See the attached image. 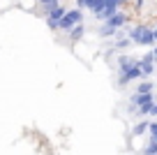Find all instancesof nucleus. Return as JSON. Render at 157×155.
I'll use <instances>...</instances> for the list:
<instances>
[{"label":"nucleus","instance_id":"nucleus-13","mask_svg":"<svg viewBox=\"0 0 157 155\" xmlns=\"http://www.w3.org/2000/svg\"><path fill=\"white\" fill-rule=\"evenodd\" d=\"M148 139L150 141H157V121H150V127H148Z\"/></svg>","mask_w":157,"mask_h":155},{"label":"nucleus","instance_id":"nucleus-17","mask_svg":"<svg viewBox=\"0 0 157 155\" xmlns=\"http://www.w3.org/2000/svg\"><path fill=\"white\" fill-rule=\"evenodd\" d=\"M152 58H155V60H157V46H155V49H152Z\"/></svg>","mask_w":157,"mask_h":155},{"label":"nucleus","instance_id":"nucleus-3","mask_svg":"<svg viewBox=\"0 0 157 155\" xmlns=\"http://www.w3.org/2000/svg\"><path fill=\"white\" fill-rule=\"evenodd\" d=\"M136 79H143V72H141V67H139V60H136V65H134L132 70L118 74V86H127L129 81H136Z\"/></svg>","mask_w":157,"mask_h":155},{"label":"nucleus","instance_id":"nucleus-10","mask_svg":"<svg viewBox=\"0 0 157 155\" xmlns=\"http://www.w3.org/2000/svg\"><path fill=\"white\" fill-rule=\"evenodd\" d=\"M152 88H155V83H152V81H139L136 93H139V95H146V93H152Z\"/></svg>","mask_w":157,"mask_h":155},{"label":"nucleus","instance_id":"nucleus-12","mask_svg":"<svg viewBox=\"0 0 157 155\" xmlns=\"http://www.w3.org/2000/svg\"><path fill=\"white\" fill-rule=\"evenodd\" d=\"M141 155H157V141H148V146L143 148Z\"/></svg>","mask_w":157,"mask_h":155},{"label":"nucleus","instance_id":"nucleus-11","mask_svg":"<svg viewBox=\"0 0 157 155\" xmlns=\"http://www.w3.org/2000/svg\"><path fill=\"white\" fill-rule=\"evenodd\" d=\"M116 33H118V30H113L109 23H104L102 28H99V35H102V37H116Z\"/></svg>","mask_w":157,"mask_h":155},{"label":"nucleus","instance_id":"nucleus-14","mask_svg":"<svg viewBox=\"0 0 157 155\" xmlns=\"http://www.w3.org/2000/svg\"><path fill=\"white\" fill-rule=\"evenodd\" d=\"M148 118H155V121H157V102L152 104V109H150V113H148Z\"/></svg>","mask_w":157,"mask_h":155},{"label":"nucleus","instance_id":"nucleus-6","mask_svg":"<svg viewBox=\"0 0 157 155\" xmlns=\"http://www.w3.org/2000/svg\"><path fill=\"white\" fill-rule=\"evenodd\" d=\"M116 63H118V72L123 74V72H127V70H132L134 65H136V60H134L132 56H127V54H118Z\"/></svg>","mask_w":157,"mask_h":155},{"label":"nucleus","instance_id":"nucleus-1","mask_svg":"<svg viewBox=\"0 0 157 155\" xmlns=\"http://www.w3.org/2000/svg\"><path fill=\"white\" fill-rule=\"evenodd\" d=\"M127 37L132 39L134 44H139V46H155L152 28H148V26H134V28L129 30V35H127Z\"/></svg>","mask_w":157,"mask_h":155},{"label":"nucleus","instance_id":"nucleus-15","mask_svg":"<svg viewBox=\"0 0 157 155\" xmlns=\"http://www.w3.org/2000/svg\"><path fill=\"white\" fill-rule=\"evenodd\" d=\"M152 37H155V46H157V28H152Z\"/></svg>","mask_w":157,"mask_h":155},{"label":"nucleus","instance_id":"nucleus-4","mask_svg":"<svg viewBox=\"0 0 157 155\" xmlns=\"http://www.w3.org/2000/svg\"><path fill=\"white\" fill-rule=\"evenodd\" d=\"M65 14H67V10H65V7H60V5H56L53 10L46 14V23H49V28H51V30H58V23H60V19H63Z\"/></svg>","mask_w":157,"mask_h":155},{"label":"nucleus","instance_id":"nucleus-5","mask_svg":"<svg viewBox=\"0 0 157 155\" xmlns=\"http://www.w3.org/2000/svg\"><path fill=\"white\" fill-rule=\"evenodd\" d=\"M139 67H141L143 77H150V74L155 72V58H152V51H150V54H146L141 60H139Z\"/></svg>","mask_w":157,"mask_h":155},{"label":"nucleus","instance_id":"nucleus-8","mask_svg":"<svg viewBox=\"0 0 157 155\" xmlns=\"http://www.w3.org/2000/svg\"><path fill=\"white\" fill-rule=\"evenodd\" d=\"M125 21H127V16H125V14H120V12H118V14H113L111 19L106 21V23L111 26L113 30H120V26H125Z\"/></svg>","mask_w":157,"mask_h":155},{"label":"nucleus","instance_id":"nucleus-9","mask_svg":"<svg viewBox=\"0 0 157 155\" xmlns=\"http://www.w3.org/2000/svg\"><path fill=\"white\" fill-rule=\"evenodd\" d=\"M83 33H86V28H83L81 23H78V26H74V28L69 30V42H78V39L83 37Z\"/></svg>","mask_w":157,"mask_h":155},{"label":"nucleus","instance_id":"nucleus-16","mask_svg":"<svg viewBox=\"0 0 157 155\" xmlns=\"http://www.w3.org/2000/svg\"><path fill=\"white\" fill-rule=\"evenodd\" d=\"M141 5H143V0H136V10H141Z\"/></svg>","mask_w":157,"mask_h":155},{"label":"nucleus","instance_id":"nucleus-2","mask_svg":"<svg viewBox=\"0 0 157 155\" xmlns=\"http://www.w3.org/2000/svg\"><path fill=\"white\" fill-rule=\"evenodd\" d=\"M81 21H83V12L78 10V7H76V10H69L67 14H65L63 19H60L58 30H65V33H69V30H72L74 26H78Z\"/></svg>","mask_w":157,"mask_h":155},{"label":"nucleus","instance_id":"nucleus-7","mask_svg":"<svg viewBox=\"0 0 157 155\" xmlns=\"http://www.w3.org/2000/svg\"><path fill=\"white\" fill-rule=\"evenodd\" d=\"M148 127H150V121L148 118H141L136 125L132 127V137H141V134H148Z\"/></svg>","mask_w":157,"mask_h":155}]
</instances>
